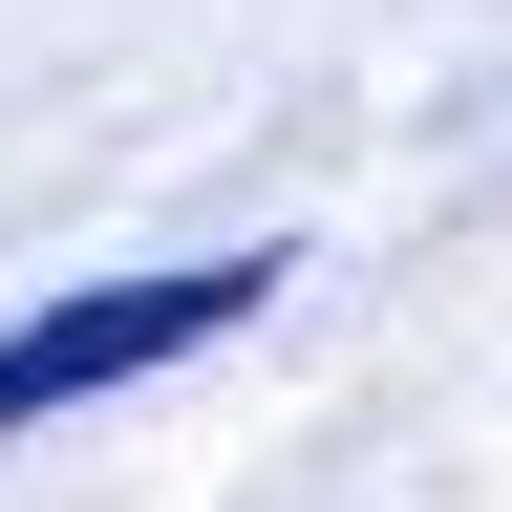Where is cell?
Returning <instances> with one entry per match:
<instances>
[{"instance_id": "obj_1", "label": "cell", "mask_w": 512, "mask_h": 512, "mask_svg": "<svg viewBox=\"0 0 512 512\" xmlns=\"http://www.w3.org/2000/svg\"><path fill=\"white\" fill-rule=\"evenodd\" d=\"M278 278H299V256H150V278H64V299H22V320H0V448L64 427V406H107V384H171L192 342H235Z\"/></svg>"}]
</instances>
